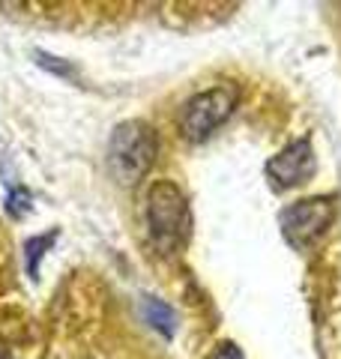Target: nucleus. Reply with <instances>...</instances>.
<instances>
[{
  "label": "nucleus",
  "instance_id": "6",
  "mask_svg": "<svg viewBox=\"0 0 341 359\" xmlns=\"http://www.w3.org/2000/svg\"><path fill=\"white\" fill-rule=\"evenodd\" d=\"M144 318H147V323H150L153 330L162 332L165 339H170L174 330H177V314H174L170 306H165L162 299H147L144 302Z\"/></svg>",
  "mask_w": 341,
  "mask_h": 359
},
{
  "label": "nucleus",
  "instance_id": "8",
  "mask_svg": "<svg viewBox=\"0 0 341 359\" xmlns=\"http://www.w3.org/2000/svg\"><path fill=\"white\" fill-rule=\"evenodd\" d=\"M6 210H9V216L25 219L27 212H30V192H27V189H15V192L9 195V204H6Z\"/></svg>",
  "mask_w": 341,
  "mask_h": 359
},
{
  "label": "nucleus",
  "instance_id": "10",
  "mask_svg": "<svg viewBox=\"0 0 341 359\" xmlns=\"http://www.w3.org/2000/svg\"><path fill=\"white\" fill-rule=\"evenodd\" d=\"M210 359H243V353H240V347H236V344L222 341V344L210 353Z\"/></svg>",
  "mask_w": 341,
  "mask_h": 359
},
{
  "label": "nucleus",
  "instance_id": "3",
  "mask_svg": "<svg viewBox=\"0 0 341 359\" xmlns=\"http://www.w3.org/2000/svg\"><path fill=\"white\" fill-rule=\"evenodd\" d=\"M236 102H240V87L236 84H219V87H210V90H203V93L192 96L183 108V117H180L183 138L195 141V144L210 138V135L234 114Z\"/></svg>",
  "mask_w": 341,
  "mask_h": 359
},
{
  "label": "nucleus",
  "instance_id": "9",
  "mask_svg": "<svg viewBox=\"0 0 341 359\" xmlns=\"http://www.w3.org/2000/svg\"><path fill=\"white\" fill-rule=\"evenodd\" d=\"M36 63L39 66H45V69H51V72H57V75H63V78H75V69L69 63H51V57L45 51H36Z\"/></svg>",
  "mask_w": 341,
  "mask_h": 359
},
{
  "label": "nucleus",
  "instance_id": "2",
  "mask_svg": "<svg viewBox=\"0 0 341 359\" xmlns=\"http://www.w3.org/2000/svg\"><path fill=\"white\" fill-rule=\"evenodd\" d=\"M159 153L156 132L144 120H126L111 132L108 141V171L123 186H132L150 171Z\"/></svg>",
  "mask_w": 341,
  "mask_h": 359
},
{
  "label": "nucleus",
  "instance_id": "4",
  "mask_svg": "<svg viewBox=\"0 0 341 359\" xmlns=\"http://www.w3.org/2000/svg\"><path fill=\"white\" fill-rule=\"evenodd\" d=\"M333 219H335L333 198H305V201L284 207L279 216V224H281L284 240L293 249H305V245H312L323 237Z\"/></svg>",
  "mask_w": 341,
  "mask_h": 359
},
{
  "label": "nucleus",
  "instance_id": "7",
  "mask_svg": "<svg viewBox=\"0 0 341 359\" xmlns=\"http://www.w3.org/2000/svg\"><path fill=\"white\" fill-rule=\"evenodd\" d=\"M54 237L57 233L51 231V233H45V237H36V240H30L27 243V273L36 278V273H39V257H42V249H48V245L54 243Z\"/></svg>",
  "mask_w": 341,
  "mask_h": 359
},
{
  "label": "nucleus",
  "instance_id": "1",
  "mask_svg": "<svg viewBox=\"0 0 341 359\" xmlns=\"http://www.w3.org/2000/svg\"><path fill=\"white\" fill-rule=\"evenodd\" d=\"M147 228L162 255H174L186 245L192 233V210L183 189L170 180H159L147 192Z\"/></svg>",
  "mask_w": 341,
  "mask_h": 359
},
{
  "label": "nucleus",
  "instance_id": "5",
  "mask_svg": "<svg viewBox=\"0 0 341 359\" xmlns=\"http://www.w3.org/2000/svg\"><path fill=\"white\" fill-rule=\"evenodd\" d=\"M314 150H312V141L302 138V141H293L288 144L284 150H279L272 159L267 162V177L276 192H284V189H293L305 183L312 174H314Z\"/></svg>",
  "mask_w": 341,
  "mask_h": 359
}]
</instances>
